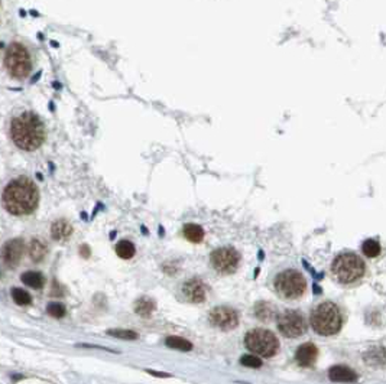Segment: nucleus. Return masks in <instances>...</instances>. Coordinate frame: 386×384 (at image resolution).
Returning <instances> with one entry per match:
<instances>
[{"label": "nucleus", "instance_id": "1", "mask_svg": "<svg viewBox=\"0 0 386 384\" xmlns=\"http://www.w3.org/2000/svg\"><path fill=\"white\" fill-rule=\"evenodd\" d=\"M2 202L12 215H29L38 207L39 191L32 179L19 176L8 183L2 195Z\"/></svg>", "mask_w": 386, "mask_h": 384}, {"label": "nucleus", "instance_id": "2", "mask_svg": "<svg viewBox=\"0 0 386 384\" xmlns=\"http://www.w3.org/2000/svg\"><path fill=\"white\" fill-rule=\"evenodd\" d=\"M11 136L13 143L26 152L39 149L45 141L47 133L44 121L33 111H25L16 116L11 123Z\"/></svg>", "mask_w": 386, "mask_h": 384}, {"label": "nucleus", "instance_id": "3", "mask_svg": "<svg viewBox=\"0 0 386 384\" xmlns=\"http://www.w3.org/2000/svg\"><path fill=\"white\" fill-rule=\"evenodd\" d=\"M366 263L355 252L338 253L331 262V274L340 284H355L365 277Z\"/></svg>", "mask_w": 386, "mask_h": 384}, {"label": "nucleus", "instance_id": "4", "mask_svg": "<svg viewBox=\"0 0 386 384\" xmlns=\"http://www.w3.org/2000/svg\"><path fill=\"white\" fill-rule=\"evenodd\" d=\"M310 322L315 332L330 337L335 335L343 326V315L340 308L334 302L325 301L318 303L314 309L311 311Z\"/></svg>", "mask_w": 386, "mask_h": 384}, {"label": "nucleus", "instance_id": "5", "mask_svg": "<svg viewBox=\"0 0 386 384\" xmlns=\"http://www.w3.org/2000/svg\"><path fill=\"white\" fill-rule=\"evenodd\" d=\"M274 289L279 298L286 301H296L307 291V280L298 269L288 267L275 274Z\"/></svg>", "mask_w": 386, "mask_h": 384}, {"label": "nucleus", "instance_id": "6", "mask_svg": "<svg viewBox=\"0 0 386 384\" xmlns=\"http://www.w3.org/2000/svg\"><path fill=\"white\" fill-rule=\"evenodd\" d=\"M244 345L253 354L266 357V358L274 357L279 350V341L275 337V333L264 328H254L246 333Z\"/></svg>", "mask_w": 386, "mask_h": 384}, {"label": "nucleus", "instance_id": "7", "mask_svg": "<svg viewBox=\"0 0 386 384\" xmlns=\"http://www.w3.org/2000/svg\"><path fill=\"white\" fill-rule=\"evenodd\" d=\"M5 65L6 70L13 78H26L32 70V60L29 51L26 50L22 43H12L6 51L5 55Z\"/></svg>", "mask_w": 386, "mask_h": 384}, {"label": "nucleus", "instance_id": "8", "mask_svg": "<svg viewBox=\"0 0 386 384\" xmlns=\"http://www.w3.org/2000/svg\"><path fill=\"white\" fill-rule=\"evenodd\" d=\"M210 264L220 274H232L239 269L240 253L232 246L219 247L210 254Z\"/></svg>", "mask_w": 386, "mask_h": 384}, {"label": "nucleus", "instance_id": "9", "mask_svg": "<svg viewBox=\"0 0 386 384\" xmlns=\"http://www.w3.org/2000/svg\"><path fill=\"white\" fill-rule=\"evenodd\" d=\"M278 329L286 338H298L307 331V321L304 315L295 309H286L278 315Z\"/></svg>", "mask_w": 386, "mask_h": 384}, {"label": "nucleus", "instance_id": "10", "mask_svg": "<svg viewBox=\"0 0 386 384\" xmlns=\"http://www.w3.org/2000/svg\"><path fill=\"white\" fill-rule=\"evenodd\" d=\"M208 321L213 326L222 331H230L239 325V313L230 306H217L211 309Z\"/></svg>", "mask_w": 386, "mask_h": 384}, {"label": "nucleus", "instance_id": "11", "mask_svg": "<svg viewBox=\"0 0 386 384\" xmlns=\"http://www.w3.org/2000/svg\"><path fill=\"white\" fill-rule=\"evenodd\" d=\"M25 252V244L21 238H12L9 242L3 244L0 250V259L2 262L11 267H16L21 262L22 256Z\"/></svg>", "mask_w": 386, "mask_h": 384}, {"label": "nucleus", "instance_id": "12", "mask_svg": "<svg viewBox=\"0 0 386 384\" xmlns=\"http://www.w3.org/2000/svg\"><path fill=\"white\" fill-rule=\"evenodd\" d=\"M183 295L187 301L193 303H201L205 301L207 296V287L201 279L193 277L183 284Z\"/></svg>", "mask_w": 386, "mask_h": 384}, {"label": "nucleus", "instance_id": "13", "mask_svg": "<svg viewBox=\"0 0 386 384\" xmlns=\"http://www.w3.org/2000/svg\"><path fill=\"white\" fill-rule=\"evenodd\" d=\"M317 357H318V350H317V347H315L314 344L311 343L303 344L296 350V354H295L296 361L301 364V365H311V364H314Z\"/></svg>", "mask_w": 386, "mask_h": 384}, {"label": "nucleus", "instance_id": "14", "mask_svg": "<svg viewBox=\"0 0 386 384\" xmlns=\"http://www.w3.org/2000/svg\"><path fill=\"white\" fill-rule=\"evenodd\" d=\"M328 377L331 381L335 383H352L357 378V375L353 370L347 368L345 365H334L330 368L328 371Z\"/></svg>", "mask_w": 386, "mask_h": 384}, {"label": "nucleus", "instance_id": "15", "mask_svg": "<svg viewBox=\"0 0 386 384\" xmlns=\"http://www.w3.org/2000/svg\"><path fill=\"white\" fill-rule=\"evenodd\" d=\"M72 225L67 220H58L52 224L51 237L55 242H67L72 235Z\"/></svg>", "mask_w": 386, "mask_h": 384}, {"label": "nucleus", "instance_id": "16", "mask_svg": "<svg viewBox=\"0 0 386 384\" xmlns=\"http://www.w3.org/2000/svg\"><path fill=\"white\" fill-rule=\"evenodd\" d=\"M363 358L369 365H385L386 364V348L383 347H375L370 348L363 354Z\"/></svg>", "mask_w": 386, "mask_h": 384}, {"label": "nucleus", "instance_id": "17", "mask_svg": "<svg viewBox=\"0 0 386 384\" xmlns=\"http://www.w3.org/2000/svg\"><path fill=\"white\" fill-rule=\"evenodd\" d=\"M155 309H156V303H155V301L151 299V298H146V296L138 299L136 303H135V312L138 313L139 316H142V318H149V316H152Z\"/></svg>", "mask_w": 386, "mask_h": 384}, {"label": "nucleus", "instance_id": "18", "mask_svg": "<svg viewBox=\"0 0 386 384\" xmlns=\"http://www.w3.org/2000/svg\"><path fill=\"white\" fill-rule=\"evenodd\" d=\"M184 232V237L188 240V242L191 243H201L204 238V230L201 225H198V224H193V222H190V224H185L183 228Z\"/></svg>", "mask_w": 386, "mask_h": 384}, {"label": "nucleus", "instance_id": "19", "mask_svg": "<svg viewBox=\"0 0 386 384\" xmlns=\"http://www.w3.org/2000/svg\"><path fill=\"white\" fill-rule=\"evenodd\" d=\"M21 280L26 286H29L32 289H42L44 284H45V277L44 274L39 272H25L22 273Z\"/></svg>", "mask_w": 386, "mask_h": 384}, {"label": "nucleus", "instance_id": "20", "mask_svg": "<svg viewBox=\"0 0 386 384\" xmlns=\"http://www.w3.org/2000/svg\"><path fill=\"white\" fill-rule=\"evenodd\" d=\"M47 252H48L47 244L39 238H33L29 244V256L33 262H42L44 257L47 256Z\"/></svg>", "mask_w": 386, "mask_h": 384}, {"label": "nucleus", "instance_id": "21", "mask_svg": "<svg viewBox=\"0 0 386 384\" xmlns=\"http://www.w3.org/2000/svg\"><path fill=\"white\" fill-rule=\"evenodd\" d=\"M254 315H256L259 319H262V321H271L275 315H276V309H275L271 303L268 302L256 303V306H254Z\"/></svg>", "mask_w": 386, "mask_h": 384}, {"label": "nucleus", "instance_id": "22", "mask_svg": "<svg viewBox=\"0 0 386 384\" xmlns=\"http://www.w3.org/2000/svg\"><path fill=\"white\" fill-rule=\"evenodd\" d=\"M114 250H116V254H117L120 259H124V260L132 259L133 256H135V253H136L135 244H133L132 242H129V240H122V242L117 243L116 247H114Z\"/></svg>", "mask_w": 386, "mask_h": 384}, {"label": "nucleus", "instance_id": "23", "mask_svg": "<svg viewBox=\"0 0 386 384\" xmlns=\"http://www.w3.org/2000/svg\"><path fill=\"white\" fill-rule=\"evenodd\" d=\"M382 252V246L377 240H373V238H367L362 244V253L365 254L366 257L369 259H375Z\"/></svg>", "mask_w": 386, "mask_h": 384}, {"label": "nucleus", "instance_id": "24", "mask_svg": "<svg viewBox=\"0 0 386 384\" xmlns=\"http://www.w3.org/2000/svg\"><path fill=\"white\" fill-rule=\"evenodd\" d=\"M165 344H166V347L174 348V350H180V351H190V350H193V344L181 338V337H168L165 340Z\"/></svg>", "mask_w": 386, "mask_h": 384}, {"label": "nucleus", "instance_id": "25", "mask_svg": "<svg viewBox=\"0 0 386 384\" xmlns=\"http://www.w3.org/2000/svg\"><path fill=\"white\" fill-rule=\"evenodd\" d=\"M12 298H13V301L18 303V305H29L32 302V298L29 293L26 292V291H23L21 287H13L12 289Z\"/></svg>", "mask_w": 386, "mask_h": 384}, {"label": "nucleus", "instance_id": "26", "mask_svg": "<svg viewBox=\"0 0 386 384\" xmlns=\"http://www.w3.org/2000/svg\"><path fill=\"white\" fill-rule=\"evenodd\" d=\"M107 335H112L119 340H127V341H135L139 338L138 332L131 331V329H107Z\"/></svg>", "mask_w": 386, "mask_h": 384}, {"label": "nucleus", "instance_id": "27", "mask_svg": "<svg viewBox=\"0 0 386 384\" xmlns=\"http://www.w3.org/2000/svg\"><path fill=\"white\" fill-rule=\"evenodd\" d=\"M47 312L50 313L52 318H62L67 313V309H65V306L62 303L51 302L47 306Z\"/></svg>", "mask_w": 386, "mask_h": 384}, {"label": "nucleus", "instance_id": "28", "mask_svg": "<svg viewBox=\"0 0 386 384\" xmlns=\"http://www.w3.org/2000/svg\"><path fill=\"white\" fill-rule=\"evenodd\" d=\"M240 363L244 367H250V368H259L262 365V361L256 355H243L240 358Z\"/></svg>", "mask_w": 386, "mask_h": 384}, {"label": "nucleus", "instance_id": "29", "mask_svg": "<svg viewBox=\"0 0 386 384\" xmlns=\"http://www.w3.org/2000/svg\"><path fill=\"white\" fill-rule=\"evenodd\" d=\"M146 373H149L151 375H155V377H161V378H168V377H171V374L162 373V371H155V370H146Z\"/></svg>", "mask_w": 386, "mask_h": 384}, {"label": "nucleus", "instance_id": "30", "mask_svg": "<svg viewBox=\"0 0 386 384\" xmlns=\"http://www.w3.org/2000/svg\"><path fill=\"white\" fill-rule=\"evenodd\" d=\"M80 253L82 254V257H85V259H87V257L90 256V247L84 244V246H81V247H80Z\"/></svg>", "mask_w": 386, "mask_h": 384}, {"label": "nucleus", "instance_id": "31", "mask_svg": "<svg viewBox=\"0 0 386 384\" xmlns=\"http://www.w3.org/2000/svg\"><path fill=\"white\" fill-rule=\"evenodd\" d=\"M12 378H13V380H21V378H23V375H21V374H13Z\"/></svg>", "mask_w": 386, "mask_h": 384}, {"label": "nucleus", "instance_id": "32", "mask_svg": "<svg viewBox=\"0 0 386 384\" xmlns=\"http://www.w3.org/2000/svg\"><path fill=\"white\" fill-rule=\"evenodd\" d=\"M0 46H2V43H0Z\"/></svg>", "mask_w": 386, "mask_h": 384}]
</instances>
